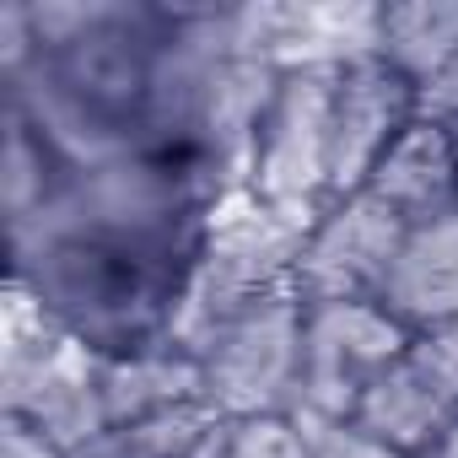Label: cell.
Returning <instances> with one entry per match:
<instances>
[{"mask_svg":"<svg viewBox=\"0 0 458 458\" xmlns=\"http://www.w3.org/2000/svg\"><path fill=\"white\" fill-rule=\"evenodd\" d=\"M335 71L340 55L292 60L276 76L270 108L259 119L249 199L270 216L292 221L297 233L318 221L329 205V114H335Z\"/></svg>","mask_w":458,"mask_h":458,"instance_id":"6da1fadb","label":"cell"},{"mask_svg":"<svg viewBox=\"0 0 458 458\" xmlns=\"http://www.w3.org/2000/svg\"><path fill=\"white\" fill-rule=\"evenodd\" d=\"M302 292H276L226 318L194 356L205 372V404L221 420L238 415H297L302 404Z\"/></svg>","mask_w":458,"mask_h":458,"instance_id":"7a4b0ae2","label":"cell"},{"mask_svg":"<svg viewBox=\"0 0 458 458\" xmlns=\"http://www.w3.org/2000/svg\"><path fill=\"white\" fill-rule=\"evenodd\" d=\"M410 329L383 302H308L302 324V404L308 426H345L361 394L410 356Z\"/></svg>","mask_w":458,"mask_h":458,"instance_id":"3957f363","label":"cell"},{"mask_svg":"<svg viewBox=\"0 0 458 458\" xmlns=\"http://www.w3.org/2000/svg\"><path fill=\"white\" fill-rule=\"evenodd\" d=\"M404 233H410V221L367 189L324 205L297 249L302 302H377Z\"/></svg>","mask_w":458,"mask_h":458,"instance_id":"277c9868","label":"cell"},{"mask_svg":"<svg viewBox=\"0 0 458 458\" xmlns=\"http://www.w3.org/2000/svg\"><path fill=\"white\" fill-rule=\"evenodd\" d=\"M420 108H426L420 87L410 76H399L377 49L340 55L335 114H329V205L367 189L383 151L410 130V119Z\"/></svg>","mask_w":458,"mask_h":458,"instance_id":"5b68a950","label":"cell"},{"mask_svg":"<svg viewBox=\"0 0 458 458\" xmlns=\"http://www.w3.org/2000/svg\"><path fill=\"white\" fill-rule=\"evenodd\" d=\"M367 194H377L404 221L458 210V124L420 108L410 130L383 151L377 173L367 178Z\"/></svg>","mask_w":458,"mask_h":458,"instance_id":"8992f818","label":"cell"},{"mask_svg":"<svg viewBox=\"0 0 458 458\" xmlns=\"http://www.w3.org/2000/svg\"><path fill=\"white\" fill-rule=\"evenodd\" d=\"M410 335L458 324V210L410 221L388 286L377 297Z\"/></svg>","mask_w":458,"mask_h":458,"instance_id":"52a82bcc","label":"cell"},{"mask_svg":"<svg viewBox=\"0 0 458 458\" xmlns=\"http://www.w3.org/2000/svg\"><path fill=\"white\" fill-rule=\"evenodd\" d=\"M98 388H103V415L108 426H130V420H151V415H173L189 404H205V372L199 356L157 340L124 356H103L98 361Z\"/></svg>","mask_w":458,"mask_h":458,"instance_id":"ba28073f","label":"cell"},{"mask_svg":"<svg viewBox=\"0 0 458 458\" xmlns=\"http://www.w3.org/2000/svg\"><path fill=\"white\" fill-rule=\"evenodd\" d=\"M453 420H458V415L442 404V394L426 383V372L404 356V361H394V367L361 394V404H356V415H351L345 426H356V431H367V437H377V442H388V447L420 458Z\"/></svg>","mask_w":458,"mask_h":458,"instance_id":"9c48e42d","label":"cell"},{"mask_svg":"<svg viewBox=\"0 0 458 458\" xmlns=\"http://www.w3.org/2000/svg\"><path fill=\"white\" fill-rule=\"evenodd\" d=\"M372 49L420 87V98L458 65V0H410L372 12Z\"/></svg>","mask_w":458,"mask_h":458,"instance_id":"30bf717a","label":"cell"},{"mask_svg":"<svg viewBox=\"0 0 458 458\" xmlns=\"http://www.w3.org/2000/svg\"><path fill=\"white\" fill-rule=\"evenodd\" d=\"M221 426V415L210 404H189L173 415H151V420H130V426H108L98 431L87 447H76L71 458H194V447Z\"/></svg>","mask_w":458,"mask_h":458,"instance_id":"8fae6325","label":"cell"},{"mask_svg":"<svg viewBox=\"0 0 458 458\" xmlns=\"http://www.w3.org/2000/svg\"><path fill=\"white\" fill-rule=\"evenodd\" d=\"M221 458H313V426L292 410L221 420Z\"/></svg>","mask_w":458,"mask_h":458,"instance_id":"7c38bea8","label":"cell"},{"mask_svg":"<svg viewBox=\"0 0 458 458\" xmlns=\"http://www.w3.org/2000/svg\"><path fill=\"white\" fill-rule=\"evenodd\" d=\"M410 361L426 372V383L442 394V404L458 415V324H442V329H426L410 340Z\"/></svg>","mask_w":458,"mask_h":458,"instance_id":"4fadbf2b","label":"cell"},{"mask_svg":"<svg viewBox=\"0 0 458 458\" xmlns=\"http://www.w3.org/2000/svg\"><path fill=\"white\" fill-rule=\"evenodd\" d=\"M313 458H410L356 426H313Z\"/></svg>","mask_w":458,"mask_h":458,"instance_id":"5bb4252c","label":"cell"},{"mask_svg":"<svg viewBox=\"0 0 458 458\" xmlns=\"http://www.w3.org/2000/svg\"><path fill=\"white\" fill-rule=\"evenodd\" d=\"M426 108L458 124V65H453V71H447V76H442V81H437L431 92H426Z\"/></svg>","mask_w":458,"mask_h":458,"instance_id":"9a60e30c","label":"cell"},{"mask_svg":"<svg viewBox=\"0 0 458 458\" xmlns=\"http://www.w3.org/2000/svg\"><path fill=\"white\" fill-rule=\"evenodd\" d=\"M420 458H458V420H453V426H447V431H442L426 453H420Z\"/></svg>","mask_w":458,"mask_h":458,"instance_id":"2e32d148","label":"cell"}]
</instances>
